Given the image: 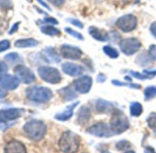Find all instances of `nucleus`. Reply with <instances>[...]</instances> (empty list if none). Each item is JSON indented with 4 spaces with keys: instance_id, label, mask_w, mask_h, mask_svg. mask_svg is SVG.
<instances>
[{
    "instance_id": "obj_27",
    "label": "nucleus",
    "mask_w": 156,
    "mask_h": 153,
    "mask_svg": "<svg viewBox=\"0 0 156 153\" xmlns=\"http://www.w3.org/2000/svg\"><path fill=\"white\" fill-rule=\"evenodd\" d=\"M150 60H151V59L150 58V56H149V54H148V52H147V53H143V54L139 55V56L137 57V59H136V61H137V63L140 64V65L147 66V65H151Z\"/></svg>"
},
{
    "instance_id": "obj_1",
    "label": "nucleus",
    "mask_w": 156,
    "mask_h": 153,
    "mask_svg": "<svg viewBox=\"0 0 156 153\" xmlns=\"http://www.w3.org/2000/svg\"><path fill=\"white\" fill-rule=\"evenodd\" d=\"M80 137L73 131H65L59 139V148L63 153H76L80 148Z\"/></svg>"
},
{
    "instance_id": "obj_26",
    "label": "nucleus",
    "mask_w": 156,
    "mask_h": 153,
    "mask_svg": "<svg viewBox=\"0 0 156 153\" xmlns=\"http://www.w3.org/2000/svg\"><path fill=\"white\" fill-rule=\"evenodd\" d=\"M156 97V87L155 86H148L144 90V99L145 101H150Z\"/></svg>"
},
{
    "instance_id": "obj_33",
    "label": "nucleus",
    "mask_w": 156,
    "mask_h": 153,
    "mask_svg": "<svg viewBox=\"0 0 156 153\" xmlns=\"http://www.w3.org/2000/svg\"><path fill=\"white\" fill-rule=\"evenodd\" d=\"M11 0H0V9H10L12 8Z\"/></svg>"
},
{
    "instance_id": "obj_18",
    "label": "nucleus",
    "mask_w": 156,
    "mask_h": 153,
    "mask_svg": "<svg viewBox=\"0 0 156 153\" xmlns=\"http://www.w3.org/2000/svg\"><path fill=\"white\" fill-rule=\"evenodd\" d=\"M79 102H75L70 106H68L61 113H58L55 115V119L59 120V121H67L69 120L73 116V109L78 106Z\"/></svg>"
},
{
    "instance_id": "obj_16",
    "label": "nucleus",
    "mask_w": 156,
    "mask_h": 153,
    "mask_svg": "<svg viewBox=\"0 0 156 153\" xmlns=\"http://www.w3.org/2000/svg\"><path fill=\"white\" fill-rule=\"evenodd\" d=\"M5 153H27V150L23 143L13 139L6 145Z\"/></svg>"
},
{
    "instance_id": "obj_23",
    "label": "nucleus",
    "mask_w": 156,
    "mask_h": 153,
    "mask_svg": "<svg viewBox=\"0 0 156 153\" xmlns=\"http://www.w3.org/2000/svg\"><path fill=\"white\" fill-rule=\"evenodd\" d=\"M41 30L43 34L45 35H48V36H59L61 34V31L60 30L56 29L55 27H53L52 25H45V26H42L41 28Z\"/></svg>"
},
{
    "instance_id": "obj_32",
    "label": "nucleus",
    "mask_w": 156,
    "mask_h": 153,
    "mask_svg": "<svg viewBox=\"0 0 156 153\" xmlns=\"http://www.w3.org/2000/svg\"><path fill=\"white\" fill-rule=\"evenodd\" d=\"M130 146H131L130 142H129L128 140H125V139L120 140V141H119V142L116 144V147H117V148H118L119 150L127 149V148H130Z\"/></svg>"
},
{
    "instance_id": "obj_35",
    "label": "nucleus",
    "mask_w": 156,
    "mask_h": 153,
    "mask_svg": "<svg viewBox=\"0 0 156 153\" xmlns=\"http://www.w3.org/2000/svg\"><path fill=\"white\" fill-rule=\"evenodd\" d=\"M9 47H10V42L8 40H4L0 41V52L9 50Z\"/></svg>"
},
{
    "instance_id": "obj_31",
    "label": "nucleus",
    "mask_w": 156,
    "mask_h": 153,
    "mask_svg": "<svg viewBox=\"0 0 156 153\" xmlns=\"http://www.w3.org/2000/svg\"><path fill=\"white\" fill-rule=\"evenodd\" d=\"M5 60H7L8 61L11 62V63H14V62H17L20 60V56L16 52H12V53L7 54L5 56Z\"/></svg>"
},
{
    "instance_id": "obj_10",
    "label": "nucleus",
    "mask_w": 156,
    "mask_h": 153,
    "mask_svg": "<svg viewBox=\"0 0 156 153\" xmlns=\"http://www.w3.org/2000/svg\"><path fill=\"white\" fill-rule=\"evenodd\" d=\"M93 79L89 75H82L79 76L76 80H74L73 85L76 92L80 94H87L92 87Z\"/></svg>"
},
{
    "instance_id": "obj_37",
    "label": "nucleus",
    "mask_w": 156,
    "mask_h": 153,
    "mask_svg": "<svg viewBox=\"0 0 156 153\" xmlns=\"http://www.w3.org/2000/svg\"><path fill=\"white\" fill-rule=\"evenodd\" d=\"M48 2H50L51 4H52L54 7H57V8H60L62 6L64 5L66 0H47Z\"/></svg>"
},
{
    "instance_id": "obj_45",
    "label": "nucleus",
    "mask_w": 156,
    "mask_h": 153,
    "mask_svg": "<svg viewBox=\"0 0 156 153\" xmlns=\"http://www.w3.org/2000/svg\"><path fill=\"white\" fill-rule=\"evenodd\" d=\"M144 153H156V151L151 147H146L144 149Z\"/></svg>"
},
{
    "instance_id": "obj_13",
    "label": "nucleus",
    "mask_w": 156,
    "mask_h": 153,
    "mask_svg": "<svg viewBox=\"0 0 156 153\" xmlns=\"http://www.w3.org/2000/svg\"><path fill=\"white\" fill-rule=\"evenodd\" d=\"M20 85V79L11 74H3L0 76V86L6 90H15Z\"/></svg>"
},
{
    "instance_id": "obj_49",
    "label": "nucleus",
    "mask_w": 156,
    "mask_h": 153,
    "mask_svg": "<svg viewBox=\"0 0 156 153\" xmlns=\"http://www.w3.org/2000/svg\"><path fill=\"white\" fill-rule=\"evenodd\" d=\"M102 153H110L109 151H108V150H106V151H103Z\"/></svg>"
},
{
    "instance_id": "obj_6",
    "label": "nucleus",
    "mask_w": 156,
    "mask_h": 153,
    "mask_svg": "<svg viewBox=\"0 0 156 153\" xmlns=\"http://www.w3.org/2000/svg\"><path fill=\"white\" fill-rule=\"evenodd\" d=\"M141 48V41L138 38H126L120 40L119 49L121 52L127 56L137 53Z\"/></svg>"
},
{
    "instance_id": "obj_28",
    "label": "nucleus",
    "mask_w": 156,
    "mask_h": 153,
    "mask_svg": "<svg viewBox=\"0 0 156 153\" xmlns=\"http://www.w3.org/2000/svg\"><path fill=\"white\" fill-rule=\"evenodd\" d=\"M146 122L149 126V127L154 132L156 135V113H151L149 116L146 119Z\"/></svg>"
},
{
    "instance_id": "obj_8",
    "label": "nucleus",
    "mask_w": 156,
    "mask_h": 153,
    "mask_svg": "<svg viewBox=\"0 0 156 153\" xmlns=\"http://www.w3.org/2000/svg\"><path fill=\"white\" fill-rule=\"evenodd\" d=\"M60 54L64 59L77 61L81 59L83 55V50L78 47L70 44H62L60 47Z\"/></svg>"
},
{
    "instance_id": "obj_19",
    "label": "nucleus",
    "mask_w": 156,
    "mask_h": 153,
    "mask_svg": "<svg viewBox=\"0 0 156 153\" xmlns=\"http://www.w3.org/2000/svg\"><path fill=\"white\" fill-rule=\"evenodd\" d=\"M58 93L64 101H71L77 97L76 90L72 85H68V86H65V87L60 89L58 91Z\"/></svg>"
},
{
    "instance_id": "obj_25",
    "label": "nucleus",
    "mask_w": 156,
    "mask_h": 153,
    "mask_svg": "<svg viewBox=\"0 0 156 153\" xmlns=\"http://www.w3.org/2000/svg\"><path fill=\"white\" fill-rule=\"evenodd\" d=\"M102 50H103L104 53H105L107 56H108L109 58H111V59H117V58H119V50H118L117 49H115L114 47L110 46V45H105V46L102 48Z\"/></svg>"
},
{
    "instance_id": "obj_24",
    "label": "nucleus",
    "mask_w": 156,
    "mask_h": 153,
    "mask_svg": "<svg viewBox=\"0 0 156 153\" xmlns=\"http://www.w3.org/2000/svg\"><path fill=\"white\" fill-rule=\"evenodd\" d=\"M142 111H143V107H142L140 103H139V102H132L130 104L129 112H130L131 116L138 117V116H140L142 114Z\"/></svg>"
},
{
    "instance_id": "obj_44",
    "label": "nucleus",
    "mask_w": 156,
    "mask_h": 153,
    "mask_svg": "<svg viewBox=\"0 0 156 153\" xmlns=\"http://www.w3.org/2000/svg\"><path fill=\"white\" fill-rule=\"evenodd\" d=\"M143 72L146 73V74H148V75H150L151 77H153V76L156 75V70H152V71H151V70H145Z\"/></svg>"
},
{
    "instance_id": "obj_40",
    "label": "nucleus",
    "mask_w": 156,
    "mask_h": 153,
    "mask_svg": "<svg viewBox=\"0 0 156 153\" xmlns=\"http://www.w3.org/2000/svg\"><path fill=\"white\" fill-rule=\"evenodd\" d=\"M150 31L151 33V35L156 39V21L152 22L150 26Z\"/></svg>"
},
{
    "instance_id": "obj_3",
    "label": "nucleus",
    "mask_w": 156,
    "mask_h": 153,
    "mask_svg": "<svg viewBox=\"0 0 156 153\" xmlns=\"http://www.w3.org/2000/svg\"><path fill=\"white\" fill-rule=\"evenodd\" d=\"M24 131L26 135L32 140L40 141L44 137L47 131V127L42 121L33 119L25 124Z\"/></svg>"
},
{
    "instance_id": "obj_34",
    "label": "nucleus",
    "mask_w": 156,
    "mask_h": 153,
    "mask_svg": "<svg viewBox=\"0 0 156 153\" xmlns=\"http://www.w3.org/2000/svg\"><path fill=\"white\" fill-rule=\"evenodd\" d=\"M148 54H149L150 58H151L152 61H156V45L151 44V45L149 47Z\"/></svg>"
},
{
    "instance_id": "obj_36",
    "label": "nucleus",
    "mask_w": 156,
    "mask_h": 153,
    "mask_svg": "<svg viewBox=\"0 0 156 153\" xmlns=\"http://www.w3.org/2000/svg\"><path fill=\"white\" fill-rule=\"evenodd\" d=\"M72 25H73V26H75V27H77V28H79V29H83L84 28V24L81 22V21H79L78 19H67Z\"/></svg>"
},
{
    "instance_id": "obj_38",
    "label": "nucleus",
    "mask_w": 156,
    "mask_h": 153,
    "mask_svg": "<svg viewBox=\"0 0 156 153\" xmlns=\"http://www.w3.org/2000/svg\"><path fill=\"white\" fill-rule=\"evenodd\" d=\"M8 65L5 63V61H0V76H2L3 74H5L8 71Z\"/></svg>"
},
{
    "instance_id": "obj_39",
    "label": "nucleus",
    "mask_w": 156,
    "mask_h": 153,
    "mask_svg": "<svg viewBox=\"0 0 156 153\" xmlns=\"http://www.w3.org/2000/svg\"><path fill=\"white\" fill-rule=\"evenodd\" d=\"M43 22L44 23H47V24H50V25H57L58 24V20L53 19V18H45L43 19Z\"/></svg>"
},
{
    "instance_id": "obj_48",
    "label": "nucleus",
    "mask_w": 156,
    "mask_h": 153,
    "mask_svg": "<svg viewBox=\"0 0 156 153\" xmlns=\"http://www.w3.org/2000/svg\"><path fill=\"white\" fill-rule=\"evenodd\" d=\"M141 1V0H135V4H138Z\"/></svg>"
},
{
    "instance_id": "obj_30",
    "label": "nucleus",
    "mask_w": 156,
    "mask_h": 153,
    "mask_svg": "<svg viewBox=\"0 0 156 153\" xmlns=\"http://www.w3.org/2000/svg\"><path fill=\"white\" fill-rule=\"evenodd\" d=\"M130 75L132 77L138 79V80H146V79H151V77L150 75L146 74V73H140V72H138V71H129Z\"/></svg>"
},
{
    "instance_id": "obj_12",
    "label": "nucleus",
    "mask_w": 156,
    "mask_h": 153,
    "mask_svg": "<svg viewBox=\"0 0 156 153\" xmlns=\"http://www.w3.org/2000/svg\"><path fill=\"white\" fill-rule=\"evenodd\" d=\"M62 70L64 73L68 74L72 77H79L82 76L85 72V68L79 64L73 62H64L62 64Z\"/></svg>"
},
{
    "instance_id": "obj_2",
    "label": "nucleus",
    "mask_w": 156,
    "mask_h": 153,
    "mask_svg": "<svg viewBox=\"0 0 156 153\" xmlns=\"http://www.w3.org/2000/svg\"><path fill=\"white\" fill-rule=\"evenodd\" d=\"M109 127L114 134H122L129 127V121L127 116L120 110L115 109L112 112Z\"/></svg>"
},
{
    "instance_id": "obj_42",
    "label": "nucleus",
    "mask_w": 156,
    "mask_h": 153,
    "mask_svg": "<svg viewBox=\"0 0 156 153\" xmlns=\"http://www.w3.org/2000/svg\"><path fill=\"white\" fill-rule=\"evenodd\" d=\"M19 27H20V22H16V23L11 27V29H10V30H9V34H13V33H15V32L18 30Z\"/></svg>"
},
{
    "instance_id": "obj_7",
    "label": "nucleus",
    "mask_w": 156,
    "mask_h": 153,
    "mask_svg": "<svg viewBox=\"0 0 156 153\" xmlns=\"http://www.w3.org/2000/svg\"><path fill=\"white\" fill-rule=\"evenodd\" d=\"M138 25L137 18L132 14H127L119 18L116 21V26L122 32L129 33L133 31Z\"/></svg>"
},
{
    "instance_id": "obj_9",
    "label": "nucleus",
    "mask_w": 156,
    "mask_h": 153,
    "mask_svg": "<svg viewBox=\"0 0 156 153\" xmlns=\"http://www.w3.org/2000/svg\"><path fill=\"white\" fill-rule=\"evenodd\" d=\"M87 132L98 137H108L112 135L110 127H108L106 123L103 122H98L92 125L87 129Z\"/></svg>"
},
{
    "instance_id": "obj_15",
    "label": "nucleus",
    "mask_w": 156,
    "mask_h": 153,
    "mask_svg": "<svg viewBox=\"0 0 156 153\" xmlns=\"http://www.w3.org/2000/svg\"><path fill=\"white\" fill-rule=\"evenodd\" d=\"M88 33L89 35L96 40L101 41V42H106L110 40L109 33L106 30L99 29L95 26H91L88 29Z\"/></svg>"
},
{
    "instance_id": "obj_47",
    "label": "nucleus",
    "mask_w": 156,
    "mask_h": 153,
    "mask_svg": "<svg viewBox=\"0 0 156 153\" xmlns=\"http://www.w3.org/2000/svg\"><path fill=\"white\" fill-rule=\"evenodd\" d=\"M125 153H135V151H133V150H127Z\"/></svg>"
},
{
    "instance_id": "obj_41",
    "label": "nucleus",
    "mask_w": 156,
    "mask_h": 153,
    "mask_svg": "<svg viewBox=\"0 0 156 153\" xmlns=\"http://www.w3.org/2000/svg\"><path fill=\"white\" fill-rule=\"evenodd\" d=\"M97 80H98V83H104V82L107 80V76H106L105 74H103V73H99V74L98 75Z\"/></svg>"
},
{
    "instance_id": "obj_4",
    "label": "nucleus",
    "mask_w": 156,
    "mask_h": 153,
    "mask_svg": "<svg viewBox=\"0 0 156 153\" xmlns=\"http://www.w3.org/2000/svg\"><path fill=\"white\" fill-rule=\"evenodd\" d=\"M26 96L32 102L47 103L52 98V92L48 87L35 85L27 88Z\"/></svg>"
},
{
    "instance_id": "obj_20",
    "label": "nucleus",
    "mask_w": 156,
    "mask_h": 153,
    "mask_svg": "<svg viewBox=\"0 0 156 153\" xmlns=\"http://www.w3.org/2000/svg\"><path fill=\"white\" fill-rule=\"evenodd\" d=\"M43 54L45 56V58L47 59L48 61L51 62H54V63H58L61 61V58L59 53L55 50L54 48L51 47H47L44 49L43 50Z\"/></svg>"
},
{
    "instance_id": "obj_50",
    "label": "nucleus",
    "mask_w": 156,
    "mask_h": 153,
    "mask_svg": "<svg viewBox=\"0 0 156 153\" xmlns=\"http://www.w3.org/2000/svg\"><path fill=\"white\" fill-rule=\"evenodd\" d=\"M27 1H29V2H31V0H27Z\"/></svg>"
},
{
    "instance_id": "obj_43",
    "label": "nucleus",
    "mask_w": 156,
    "mask_h": 153,
    "mask_svg": "<svg viewBox=\"0 0 156 153\" xmlns=\"http://www.w3.org/2000/svg\"><path fill=\"white\" fill-rule=\"evenodd\" d=\"M36 1H37L39 4H41L43 8H45L46 9H48L49 11H51V8L49 7V5H48L45 1H43V0H36Z\"/></svg>"
},
{
    "instance_id": "obj_17",
    "label": "nucleus",
    "mask_w": 156,
    "mask_h": 153,
    "mask_svg": "<svg viewBox=\"0 0 156 153\" xmlns=\"http://www.w3.org/2000/svg\"><path fill=\"white\" fill-rule=\"evenodd\" d=\"M96 109L98 113L108 114V113H112L116 108L111 102H108L104 99H98L96 102Z\"/></svg>"
},
{
    "instance_id": "obj_5",
    "label": "nucleus",
    "mask_w": 156,
    "mask_h": 153,
    "mask_svg": "<svg viewBox=\"0 0 156 153\" xmlns=\"http://www.w3.org/2000/svg\"><path fill=\"white\" fill-rule=\"evenodd\" d=\"M38 73L44 82L51 85H57L62 81L61 72L55 67L41 66L38 69Z\"/></svg>"
},
{
    "instance_id": "obj_21",
    "label": "nucleus",
    "mask_w": 156,
    "mask_h": 153,
    "mask_svg": "<svg viewBox=\"0 0 156 153\" xmlns=\"http://www.w3.org/2000/svg\"><path fill=\"white\" fill-rule=\"evenodd\" d=\"M90 109L87 106H84L80 108L79 112L77 114V122L83 125V124H86L89 118H90Z\"/></svg>"
},
{
    "instance_id": "obj_46",
    "label": "nucleus",
    "mask_w": 156,
    "mask_h": 153,
    "mask_svg": "<svg viewBox=\"0 0 156 153\" xmlns=\"http://www.w3.org/2000/svg\"><path fill=\"white\" fill-rule=\"evenodd\" d=\"M6 92H5V90H3V89H1L0 88V99L1 98H4L5 96H6Z\"/></svg>"
},
{
    "instance_id": "obj_14",
    "label": "nucleus",
    "mask_w": 156,
    "mask_h": 153,
    "mask_svg": "<svg viewBox=\"0 0 156 153\" xmlns=\"http://www.w3.org/2000/svg\"><path fill=\"white\" fill-rule=\"evenodd\" d=\"M22 114L21 109L18 108H8L0 110V122L7 123L18 119Z\"/></svg>"
},
{
    "instance_id": "obj_29",
    "label": "nucleus",
    "mask_w": 156,
    "mask_h": 153,
    "mask_svg": "<svg viewBox=\"0 0 156 153\" xmlns=\"http://www.w3.org/2000/svg\"><path fill=\"white\" fill-rule=\"evenodd\" d=\"M64 30H65L66 33H68L69 35H71L72 37H73V38H75L77 40H85L84 36L80 32H78V31H76V30H73L71 28H65Z\"/></svg>"
},
{
    "instance_id": "obj_22",
    "label": "nucleus",
    "mask_w": 156,
    "mask_h": 153,
    "mask_svg": "<svg viewBox=\"0 0 156 153\" xmlns=\"http://www.w3.org/2000/svg\"><path fill=\"white\" fill-rule=\"evenodd\" d=\"M39 45V41L35 39H21L18 40L15 42V46L17 48H32Z\"/></svg>"
},
{
    "instance_id": "obj_11",
    "label": "nucleus",
    "mask_w": 156,
    "mask_h": 153,
    "mask_svg": "<svg viewBox=\"0 0 156 153\" xmlns=\"http://www.w3.org/2000/svg\"><path fill=\"white\" fill-rule=\"evenodd\" d=\"M17 77L24 84H31L36 80L33 71L24 65H18L14 70Z\"/></svg>"
}]
</instances>
